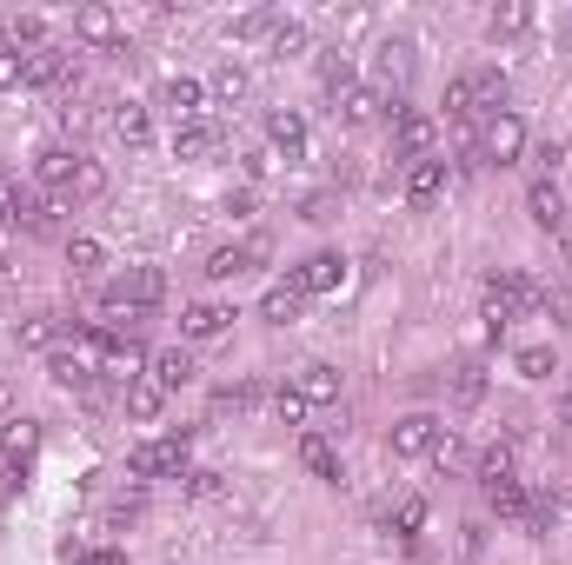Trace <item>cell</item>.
<instances>
[{"label": "cell", "instance_id": "obj_42", "mask_svg": "<svg viewBox=\"0 0 572 565\" xmlns=\"http://www.w3.org/2000/svg\"><path fill=\"white\" fill-rule=\"evenodd\" d=\"M247 267H254V260H247V247H220V254L207 260V273H213V280H240Z\"/></svg>", "mask_w": 572, "mask_h": 565}, {"label": "cell", "instance_id": "obj_45", "mask_svg": "<svg viewBox=\"0 0 572 565\" xmlns=\"http://www.w3.org/2000/svg\"><path fill=\"white\" fill-rule=\"evenodd\" d=\"M546 313L559 333H572V286H546Z\"/></svg>", "mask_w": 572, "mask_h": 565}, {"label": "cell", "instance_id": "obj_6", "mask_svg": "<svg viewBox=\"0 0 572 565\" xmlns=\"http://www.w3.org/2000/svg\"><path fill=\"white\" fill-rule=\"evenodd\" d=\"M380 80H373V94L386 101V94H399L406 80H413V40H380Z\"/></svg>", "mask_w": 572, "mask_h": 565}, {"label": "cell", "instance_id": "obj_28", "mask_svg": "<svg viewBox=\"0 0 572 565\" xmlns=\"http://www.w3.org/2000/svg\"><path fill=\"white\" fill-rule=\"evenodd\" d=\"M500 479H520V472H513V446H506V439H493V446L479 452V486H500Z\"/></svg>", "mask_w": 572, "mask_h": 565}, {"label": "cell", "instance_id": "obj_43", "mask_svg": "<svg viewBox=\"0 0 572 565\" xmlns=\"http://www.w3.org/2000/svg\"><path fill=\"white\" fill-rule=\"evenodd\" d=\"M21 80H27V54H14L8 40H0V94H14Z\"/></svg>", "mask_w": 572, "mask_h": 565}, {"label": "cell", "instance_id": "obj_33", "mask_svg": "<svg viewBox=\"0 0 572 565\" xmlns=\"http://www.w3.org/2000/svg\"><path fill=\"white\" fill-rule=\"evenodd\" d=\"M446 114H453L459 127H472V114H479V101H472V73L446 80Z\"/></svg>", "mask_w": 572, "mask_h": 565}, {"label": "cell", "instance_id": "obj_50", "mask_svg": "<svg viewBox=\"0 0 572 565\" xmlns=\"http://www.w3.org/2000/svg\"><path fill=\"white\" fill-rule=\"evenodd\" d=\"M559 160H565V146H552V140H546V146H539V167H546L539 180H552V174H559Z\"/></svg>", "mask_w": 572, "mask_h": 565}, {"label": "cell", "instance_id": "obj_34", "mask_svg": "<svg viewBox=\"0 0 572 565\" xmlns=\"http://www.w3.org/2000/svg\"><path fill=\"white\" fill-rule=\"evenodd\" d=\"M453 399H459V407H479V399H486V366H453Z\"/></svg>", "mask_w": 572, "mask_h": 565}, {"label": "cell", "instance_id": "obj_30", "mask_svg": "<svg viewBox=\"0 0 572 565\" xmlns=\"http://www.w3.org/2000/svg\"><path fill=\"white\" fill-rule=\"evenodd\" d=\"M506 94H513V80H506L500 67H479V73H472V101H479V107H506Z\"/></svg>", "mask_w": 572, "mask_h": 565}, {"label": "cell", "instance_id": "obj_31", "mask_svg": "<svg viewBox=\"0 0 572 565\" xmlns=\"http://www.w3.org/2000/svg\"><path fill=\"white\" fill-rule=\"evenodd\" d=\"M334 114H340L347 127H366V120L380 114V94H373V87H353V94H340V101H334Z\"/></svg>", "mask_w": 572, "mask_h": 565}, {"label": "cell", "instance_id": "obj_37", "mask_svg": "<svg viewBox=\"0 0 572 565\" xmlns=\"http://www.w3.org/2000/svg\"><path fill=\"white\" fill-rule=\"evenodd\" d=\"M207 94L226 101V107H233V101H247V67H233V60H226V67L213 73V87H207Z\"/></svg>", "mask_w": 572, "mask_h": 565}, {"label": "cell", "instance_id": "obj_26", "mask_svg": "<svg viewBox=\"0 0 572 565\" xmlns=\"http://www.w3.org/2000/svg\"><path fill=\"white\" fill-rule=\"evenodd\" d=\"M67 267H73V273H101V267H107V247H101L94 233H73V239H67Z\"/></svg>", "mask_w": 572, "mask_h": 565}, {"label": "cell", "instance_id": "obj_13", "mask_svg": "<svg viewBox=\"0 0 572 565\" xmlns=\"http://www.w3.org/2000/svg\"><path fill=\"white\" fill-rule=\"evenodd\" d=\"M526 213H533V226L559 233V226H565V193H559L552 180H533V187H526Z\"/></svg>", "mask_w": 572, "mask_h": 565}, {"label": "cell", "instance_id": "obj_24", "mask_svg": "<svg viewBox=\"0 0 572 565\" xmlns=\"http://www.w3.org/2000/svg\"><path fill=\"white\" fill-rule=\"evenodd\" d=\"M140 366H147V353H140L133 340H114V346H107V366H101V373H107V379H120V386H133V379H140Z\"/></svg>", "mask_w": 572, "mask_h": 565}, {"label": "cell", "instance_id": "obj_4", "mask_svg": "<svg viewBox=\"0 0 572 565\" xmlns=\"http://www.w3.org/2000/svg\"><path fill=\"white\" fill-rule=\"evenodd\" d=\"M520 153H526L520 114H493V120H486V133H479V160H493V167H513Z\"/></svg>", "mask_w": 572, "mask_h": 565}, {"label": "cell", "instance_id": "obj_23", "mask_svg": "<svg viewBox=\"0 0 572 565\" xmlns=\"http://www.w3.org/2000/svg\"><path fill=\"white\" fill-rule=\"evenodd\" d=\"M300 459H306V472H313V479H334V486H340V452L326 446L319 433H306V439H300Z\"/></svg>", "mask_w": 572, "mask_h": 565}, {"label": "cell", "instance_id": "obj_1", "mask_svg": "<svg viewBox=\"0 0 572 565\" xmlns=\"http://www.w3.org/2000/svg\"><path fill=\"white\" fill-rule=\"evenodd\" d=\"M127 479H187V433L127 452Z\"/></svg>", "mask_w": 572, "mask_h": 565}, {"label": "cell", "instance_id": "obj_32", "mask_svg": "<svg viewBox=\"0 0 572 565\" xmlns=\"http://www.w3.org/2000/svg\"><path fill=\"white\" fill-rule=\"evenodd\" d=\"M526 27H533V8H520V0L493 8V21H486V34H493V40H513V34H526Z\"/></svg>", "mask_w": 572, "mask_h": 565}, {"label": "cell", "instance_id": "obj_47", "mask_svg": "<svg viewBox=\"0 0 572 565\" xmlns=\"http://www.w3.org/2000/svg\"><path fill=\"white\" fill-rule=\"evenodd\" d=\"M187 493H194V499H213V493H220V472H187Z\"/></svg>", "mask_w": 572, "mask_h": 565}, {"label": "cell", "instance_id": "obj_5", "mask_svg": "<svg viewBox=\"0 0 572 565\" xmlns=\"http://www.w3.org/2000/svg\"><path fill=\"white\" fill-rule=\"evenodd\" d=\"M433 140H440L433 114H393V153L399 160H433Z\"/></svg>", "mask_w": 572, "mask_h": 565}, {"label": "cell", "instance_id": "obj_18", "mask_svg": "<svg viewBox=\"0 0 572 565\" xmlns=\"http://www.w3.org/2000/svg\"><path fill=\"white\" fill-rule=\"evenodd\" d=\"M73 174H80V153H73V146H47V153H40V187L67 193V187H73Z\"/></svg>", "mask_w": 572, "mask_h": 565}, {"label": "cell", "instance_id": "obj_49", "mask_svg": "<svg viewBox=\"0 0 572 565\" xmlns=\"http://www.w3.org/2000/svg\"><path fill=\"white\" fill-rule=\"evenodd\" d=\"M226 213H233V220H247V213H254V187H240V193H226Z\"/></svg>", "mask_w": 572, "mask_h": 565}, {"label": "cell", "instance_id": "obj_35", "mask_svg": "<svg viewBox=\"0 0 572 565\" xmlns=\"http://www.w3.org/2000/svg\"><path fill=\"white\" fill-rule=\"evenodd\" d=\"M420 526H427V499L406 493V499L393 506V532H399V539H420Z\"/></svg>", "mask_w": 572, "mask_h": 565}, {"label": "cell", "instance_id": "obj_3", "mask_svg": "<svg viewBox=\"0 0 572 565\" xmlns=\"http://www.w3.org/2000/svg\"><path fill=\"white\" fill-rule=\"evenodd\" d=\"M486 299H500L513 319H533V313H546V286H539L533 273H493V280H486Z\"/></svg>", "mask_w": 572, "mask_h": 565}, {"label": "cell", "instance_id": "obj_38", "mask_svg": "<svg viewBox=\"0 0 572 565\" xmlns=\"http://www.w3.org/2000/svg\"><path fill=\"white\" fill-rule=\"evenodd\" d=\"M107 193V174H101V160H80V174L67 187V200H101Z\"/></svg>", "mask_w": 572, "mask_h": 565}, {"label": "cell", "instance_id": "obj_36", "mask_svg": "<svg viewBox=\"0 0 572 565\" xmlns=\"http://www.w3.org/2000/svg\"><path fill=\"white\" fill-rule=\"evenodd\" d=\"M60 213H67V193H47V200H34V213H27V233H60Z\"/></svg>", "mask_w": 572, "mask_h": 565}, {"label": "cell", "instance_id": "obj_11", "mask_svg": "<svg viewBox=\"0 0 572 565\" xmlns=\"http://www.w3.org/2000/svg\"><path fill=\"white\" fill-rule=\"evenodd\" d=\"M440 193H446V160H413V167H406V200L433 207Z\"/></svg>", "mask_w": 572, "mask_h": 565}, {"label": "cell", "instance_id": "obj_29", "mask_svg": "<svg viewBox=\"0 0 572 565\" xmlns=\"http://www.w3.org/2000/svg\"><path fill=\"white\" fill-rule=\"evenodd\" d=\"M0 40H8L14 54H21V47L34 54V47H47V27H40V14H14L8 27H0Z\"/></svg>", "mask_w": 572, "mask_h": 565}, {"label": "cell", "instance_id": "obj_17", "mask_svg": "<svg viewBox=\"0 0 572 565\" xmlns=\"http://www.w3.org/2000/svg\"><path fill=\"white\" fill-rule=\"evenodd\" d=\"M319 87L334 94V101L353 94V54H347V47H326V54H319Z\"/></svg>", "mask_w": 572, "mask_h": 565}, {"label": "cell", "instance_id": "obj_48", "mask_svg": "<svg viewBox=\"0 0 572 565\" xmlns=\"http://www.w3.org/2000/svg\"><path fill=\"white\" fill-rule=\"evenodd\" d=\"M300 220H334V193H313V200H300Z\"/></svg>", "mask_w": 572, "mask_h": 565}, {"label": "cell", "instance_id": "obj_20", "mask_svg": "<svg viewBox=\"0 0 572 565\" xmlns=\"http://www.w3.org/2000/svg\"><path fill=\"white\" fill-rule=\"evenodd\" d=\"M267 140H273L287 160H300V153H306V120H300L293 107H287V114H267Z\"/></svg>", "mask_w": 572, "mask_h": 565}, {"label": "cell", "instance_id": "obj_14", "mask_svg": "<svg viewBox=\"0 0 572 565\" xmlns=\"http://www.w3.org/2000/svg\"><path fill=\"white\" fill-rule=\"evenodd\" d=\"M306 313V293L293 286V280H280V286H267V299H260V319L267 327H293V319Z\"/></svg>", "mask_w": 572, "mask_h": 565}, {"label": "cell", "instance_id": "obj_9", "mask_svg": "<svg viewBox=\"0 0 572 565\" xmlns=\"http://www.w3.org/2000/svg\"><path fill=\"white\" fill-rule=\"evenodd\" d=\"M220 140H226V127H220V120H207V114H200V120H180V127H174V153H180V160H207V153H213Z\"/></svg>", "mask_w": 572, "mask_h": 565}, {"label": "cell", "instance_id": "obj_46", "mask_svg": "<svg viewBox=\"0 0 572 565\" xmlns=\"http://www.w3.org/2000/svg\"><path fill=\"white\" fill-rule=\"evenodd\" d=\"M273 413H280L287 426H300V420H306V399H300L293 386H280V392H273Z\"/></svg>", "mask_w": 572, "mask_h": 565}, {"label": "cell", "instance_id": "obj_44", "mask_svg": "<svg viewBox=\"0 0 572 565\" xmlns=\"http://www.w3.org/2000/svg\"><path fill=\"white\" fill-rule=\"evenodd\" d=\"M273 21H280V14H267V8H260V14H240V21H233V40H267Z\"/></svg>", "mask_w": 572, "mask_h": 565}, {"label": "cell", "instance_id": "obj_21", "mask_svg": "<svg viewBox=\"0 0 572 565\" xmlns=\"http://www.w3.org/2000/svg\"><path fill=\"white\" fill-rule=\"evenodd\" d=\"M54 80H67V47H34L27 54V87H54Z\"/></svg>", "mask_w": 572, "mask_h": 565}, {"label": "cell", "instance_id": "obj_53", "mask_svg": "<svg viewBox=\"0 0 572 565\" xmlns=\"http://www.w3.org/2000/svg\"><path fill=\"white\" fill-rule=\"evenodd\" d=\"M565 267H572V233H565Z\"/></svg>", "mask_w": 572, "mask_h": 565}, {"label": "cell", "instance_id": "obj_52", "mask_svg": "<svg viewBox=\"0 0 572 565\" xmlns=\"http://www.w3.org/2000/svg\"><path fill=\"white\" fill-rule=\"evenodd\" d=\"M559 420H565V426H572V392H565V407H559Z\"/></svg>", "mask_w": 572, "mask_h": 565}, {"label": "cell", "instance_id": "obj_41", "mask_svg": "<svg viewBox=\"0 0 572 565\" xmlns=\"http://www.w3.org/2000/svg\"><path fill=\"white\" fill-rule=\"evenodd\" d=\"M14 340L40 353V346H54V340H60V327H54V319H47V313H34V319H21V327H14Z\"/></svg>", "mask_w": 572, "mask_h": 565}, {"label": "cell", "instance_id": "obj_39", "mask_svg": "<svg viewBox=\"0 0 572 565\" xmlns=\"http://www.w3.org/2000/svg\"><path fill=\"white\" fill-rule=\"evenodd\" d=\"M300 47H306V27H300V21H273L267 54H273V60H287V54H300Z\"/></svg>", "mask_w": 572, "mask_h": 565}, {"label": "cell", "instance_id": "obj_10", "mask_svg": "<svg viewBox=\"0 0 572 565\" xmlns=\"http://www.w3.org/2000/svg\"><path fill=\"white\" fill-rule=\"evenodd\" d=\"M293 392L306 399V407H334V399H340V366H326V360H313V366H300V379H293Z\"/></svg>", "mask_w": 572, "mask_h": 565}, {"label": "cell", "instance_id": "obj_2", "mask_svg": "<svg viewBox=\"0 0 572 565\" xmlns=\"http://www.w3.org/2000/svg\"><path fill=\"white\" fill-rule=\"evenodd\" d=\"M440 439H446V426H440L433 413H406V420H393V433H386L393 459H433Z\"/></svg>", "mask_w": 572, "mask_h": 565}, {"label": "cell", "instance_id": "obj_12", "mask_svg": "<svg viewBox=\"0 0 572 565\" xmlns=\"http://www.w3.org/2000/svg\"><path fill=\"white\" fill-rule=\"evenodd\" d=\"M340 280H347V260H340V254H313V260L293 273V286H300V293H334Z\"/></svg>", "mask_w": 572, "mask_h": 565}, {"label": "cell", "instance_id": "obj_19", "mask_svg": "<svg viewBox=\"0 0 572 565\" xmlns=\"http://www.w3.org/2000/svg\"><path fill=\"white\" fill-rule=\"evenodd\" d=\"M187 379H194V360H187V346L153 353V386H160V392H180Z\"/></svg>", "mask_w": 572, "mask_h": 565}, {"label": "cell", "instance_id": "obj_22", "mask_svg": "<svg viewBox=\"0 0 572 565\" xmlns=\"http://www.w3.org/2000/svg\"><path fill=\"white\" fill-rule=\"evenodd\" d=\"M34 446H40V426L34 420H8V426H0V452L14 459V472H21V459H34Z\"/></svg>", "mask_w": 572, "mask_h": 565}, {"label": "cell", "instance_id": "obj_15", "mask_svg": "<svg viewBox=\"0 0 572 565\" xmlns=\"http://www.w3.org/2000/svg\"><path fill=\"white\" fill-rule=\"evenodd\" d=\"M226 319H233V313H226L220 299H194V306L180 313V333H187V340H213V333H226Z\"/></svg>", "mask_w": 572, "mask_h": 565}, {"label": "cell", "instance_id": "obj_25", "mask_svg": "<svg viewBox=\"0 0 572 565\" xmlns=\"http://www.w3.org/2000/svg\"><path fill=\"white\" fill-rule=\"evenodd\" d=\"M486 506H493L500 519H526V486H520V479H500V486H486Z\"/></svg>", "mask_w": 572, "mask_h": 565}, {"label": "cell", "instance_id": "obj_27", "mask_svg": "<svg viewBox=\"0 0 572 565\" xmlns=\"http://www.w3.org/2000/svg\"><path fill=\"white\" fill-rule=\"evenodd\" d=\"M127 413H133V420H160V413H167V392H160L153 379H133V386H127Z\"/></svg>", "mask_w": 572, "mask_h": 565}, {"label": "cell", "instance_id": "obj_40", "mask_svg": "<svg viewBox=\"0 0 572 565\" xmlns=\"http://www.w3.org/2000/svg\"><path fill=\"white\" fill-rule=\"evenodd\" d=\"M520 379H552L559 373V360H552V346H520Z\"/></svg>", "mask_w": 572, "mask_h": 565}, {"label": "cell", "instance_id": "obj_8", "mask_svg": "<svg viewBox=\"0 0 572 565\" xmlns=\"http://www.w3.org/2000/svg\"><path fill=\"white\" fill-rule=\"evenodd\" d=\"M73 34L87 40V47H107V54H120L127 40H120V14L114 8H80L73 14Z\"/></svg>", "mask_w": 572, "mask_h": 565}, {"label": "cell", "instance_id": "obj_51", "mask_svg": "<svg viewBox=\"0 0 572 565\" xmlns=\"http://www.w3.org/2000/svg\"><path fill=\"white\" fill-rule=\"evenodd\" d=\"M80 565H127V552H120V545H101V552H87Z\"/></svg>", "mask_w": 572, "mask_h": 565}, {"label": "cell", "instance_id": "obj_7", "mask_svg": "<svg viewBox=\"0 0 572 565\" xmlns=\"http://www.w3.org/2000/svg\"><path fill=\"white\" fill-rule=\"evenodd\" d=\"M160 107L174 114V127H180V120H200V114H207V87H200L194 73H174L167 87H160Z\"/></svg>", "mask_w": 572, "mask_h": 565}, {"label": "cell", "instance_id": "obj_16", "mask_svg": "<svg viewBox=\"0 0 572 565\" xmlns=\"http://www.w3.org/2000/svg\"><path fill=\"white\" fill-rule=\"evenodd\" d=\"M107 127H114V140H127V146H147V133H153V120H147V107H140V101H114Z\"/></svg>", "mask_w": 572, "mask_h": 565}]
</instances>
